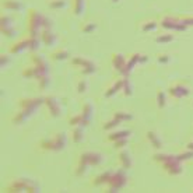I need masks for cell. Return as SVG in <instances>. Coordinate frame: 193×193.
Wrapping results in <instances>:
<instances>
[{"label": "cell", "instance_id": "1", "mask_svg": "<svg viewBox=\"0 0 193 193\" xmlns=\"http://www.w3.org/2000/svg\"><path fill=\"white\" fill-rule=\"evenodd\" d=\"M64 144H66V137L60 133L58 136H55L52 140L42 141L41 143V148H43V150H60V148L64 147Z\"/></svg>", "mask_w": 193, "mask_h": 193}, {"label": "cell", "instance_id": "2", "mask_svg": "<svg viewBox=\"0 0 193 193\" xmlns=\"http://www.w3.org/2000/svg\"><path fill=\"white\" fill-rule=\"evenodd\" d=\"M125 183H126V176L123 175V172H116L115 175H112L111 181H109V185H111L109 190H111V192H115V190H118L119 188H122Z\"/></svg>", "mask_w": 193, "mask_h": 193}, {"label": "cell", "instance_id": "3", "mask_svg": "<svg viewBox=\"0 0 193 193\" xmlns=\"http://www.w3.org/2000/svg\"><path fill=\"white\" fill-rule=\"evenodd\" d=\"M111 178H112V174L111 172H105L104 175H99V176L95 178V181H94V185H101V183H109L111 181Z\"/></svg>", "mask_w": 193, "mask_h": 193}, {"label": "cell", "instance_id": "4", "mask_svg": "<svg viewBox=\"0 0 193 193\" xmlns=\"http://www.w3.org/2000/svg\"><path fill=\"white\" fill-rule=\"evenodd\" d=\"M120 161H122V165L125 168H129V166L132 165V161H130V157L127 156V153H120V156H119Z\"/></svg>", "mask_w": 193, "mask_h": 193}, {"label": "cell", "instance_id": "5", "mask_svg": "<svg viewBox=\"0 0 193 193\" xmlns=\"http://www.w3.org/2000/svg\"><path fill=\"white\" fill-rule=\"evenodd\" d=\"M148 139L151 140V143L154 144V147H156V148H160V147H161V141L157 139L154 133H148Z\"/></svg>", "mask_w": 193, "mask_h": 193}, {"label": "cell", "instance_id": "6", "mask_svg": "<svg viewBox=\"0 0 193 193\" xmlns=\"http://www.w3.org/2000/svg\"><path fill=\"white\" fill-rule=\"evenodd\" d=\"M129 134V132H120V133H116V136H109V140H118V139H125Z\"/></svg>", "mask_w": 193, "mask_h": 193}, {"label": "cell", "instance_id": "7", "mask_svg": "<svg viewBox=\"0 0 193 193\" xmlns=\"http://www.w3.org/2000/svg\"><path fill=\"white\" fill-rule=\"evenodd\" d=\"M81 137H83V133H81V130H80V129H76L74 133H73V140H74L76 143H77V141H80V140H81Z\"/></svg>", "mask_w": 193, "mask_h": 193}, {"label": "cell", "instance_id": "8", "mask_svg": "<svg viewBox=\"0 0 193 193\" xmlns=\"http://www.w3.org/2000/svg\"><path fill=\"white\" fill-rule=\"evenodd\" d=\"M67 55L66 53H59V52H56V53H53V58L55 59H64Z\"/></svg>", "mask_w": 193, "mask_h": 193}]
</instances>
